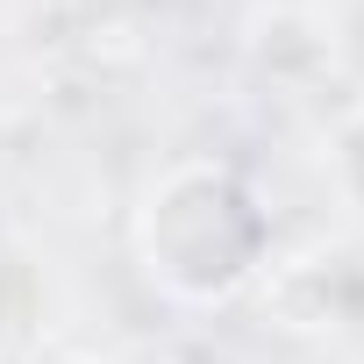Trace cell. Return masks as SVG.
<instances>
[{
  "mask_svg": "<svg viewBox=\"0 0 364 364\" xmlns=\"http://www.w3.org/2000/svg\"><path fill=\"white\" fill-rule=\"evenodd\" d=\"M143 272L171 300H229L264 264V208L229 164H171L136 222Z\"/></svg>",
  "mask_w": 364,
  "mask_h": 364,
  "instance_id": "obj_1",
  "label": "cell"
},
{
  "mask_svg": "<svg viewBox=\"0 0 364 364\" xmlns=\"http://www.w3.org/2000/svg\"><path fill=\"white\" fill-rule=\"evenodd\" d=\"M336 178H343V193L364 208V107L336 129Z\"/></svg>",
  "mask_w": 364,
  "mask_h": 364,
  "instance_id": "obj_2",
  "label": "cell"
},
{
  "mask_svg": "<svg viewBox=\"0 0 364 364\" xmlns=\"http://www.w3.org/2000/svg\"><path fill=\"white\" fill-rule=\"evenodd\" d=\"M50 364H93V357H50Z\"/></svg>",
  "mask_w": 364,
  "mask_h": 364,
  "instance_id": "obj_3",
  "label": "cell"
}]
</instances>
